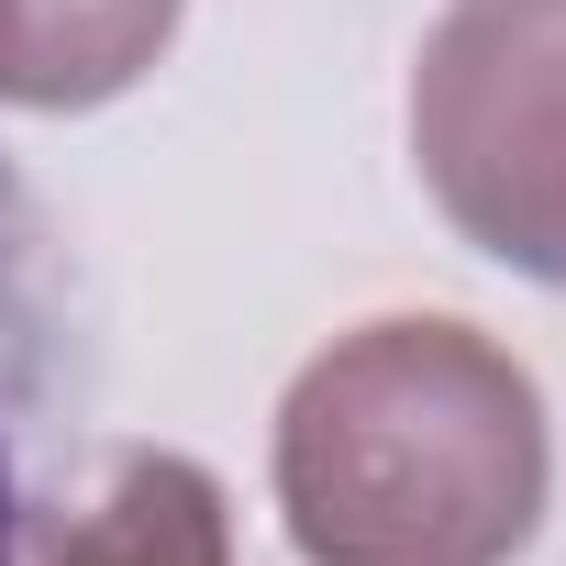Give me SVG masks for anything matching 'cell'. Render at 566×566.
I'll list each match as a JSON object with an SVG mask.
<instances>
[{
    "mask_svg": "<svg viewBox=\"0 0 566 566\" xmlns=\"http://www.w3.org/2000/svg\"><path fill=\"white\" fill-rule=\"evenodd\" d=\"M266 467L301 566H511L544 522L555 433L500 334L389 312L290 378Z\"/></svg>",
    "mask_w": 566,
    "mask_h": 566,
    "instance_id": "cell-1",
    "label": "cell"
},
{
    "mask_svg": "<svg viewBox=\"0 0 566 566\" xmlns=\"http://www.w3.org/2000/svg\"><path fill=\"white\" fill-rule=\"evenodd\" d=\"M411 167L489 266L566 290V0H455L422 34Z\"/></svg>",
    "mask_w": 566,
    "mask_h": 566,
    "instance_id": "cell-2",
    "label": "cell"
},
{
    "mask_svg": "<svg viewBox=\"0 0 566 566\" xmlns=\"http://www.w3.org/2000/svg\"><path fill=\"white\" fill-rule=\"evenodd\" d=\"M189 0H0V101L12 112H101L167 45Z\"/></svg>",
    "mask_w": 566,
    "mask_h": 566,
    "instance_id": "cell-3",
    "label": "cell"
},
{
    "mask_svg": "<svg viewBox=\"0 0 566 566\" xmlns=\"http://www.w3.org/2000/svg\"><path fill=\"white\" fill-rule=\"evenodd\" d=\"M45 566H233V500L200 455L134 444L101 500L45 544Z\"/></svg>",
    "mask_w": 566,
    "mask_h": 566,
    "instance_id": "cell-4",
    "label": "cell"
},
{
    "mask_svg": "<svg viewBox=\"0 0 566 566\" xmlns=\"http://www.w3.org/2000/svg\"><path fill=\"white\" fill-rule=\"evenodd\" d=\"M12 533H23V489H12V455H0V566H12Z\"/></svg>",
    "mask_w": 566,
    "mask_h": 566,
    "instance_id": "cell-5",
    "label": "cell"
}]
</instances>
